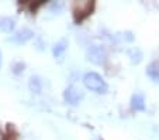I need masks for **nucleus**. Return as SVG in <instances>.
<instances>
[{"mask_svg": "<svg viewBox=\"0 0 159 140\" xmlns=\"http://www.w3.org/2000/svg\"><path fill=\"white\" fill-rule=\"evenodd\" d=\"M83 84L87 89L96 92V94H106L108 91V85L103 79L102 75L96 72H87L83 76Z\"/></svg>", "mask_w": 159, "mask_h": 140, "instance_id": "f257e3e1", "label": "nucleus"}, {"mask_svg": "<svg viewBox=\"0 0 159 140\" xmlns=\"http://www.w3.org/2000/svg\"><path fill=\"white\" fill-rule=\"evenodd\" d=\"M86 58L87 61H90L94 65H102L107 60V51L104 47L102 46H92L87 48L86 51Z\"/></svg>", "mask_w": 159, "mask_h": 140, "instance_id": "f03ea898", "label": "nucleus"}, {"mask_svg": "<svg viewBox=\"0 0 159 140\" xmlns=\"http://www.w3.org/2000/svg\"><path fill=\"white\" fill-rule=\"evenodd\" d=\"M63 99L69 105L75 106V105H78L83 99V92L79 88H76V86H68L65 89V92H63Z\"/></svg>", "mask_w": 159, "mask_h": 140, "instance_id": "7ed1b4c3", "label": "nucleus"}, {"mask_svg": "<svg viewBox=\"0 0 159 140\" xmlns=\"http://www.w3.org/2000/svg\"><path fill=\"white\" fill-rule=\"evenodd\" d=\"M93 9V3L92 2H79L75 4V18L76 22H82L86 16L90 14Z\"/></svg>", "mask_w": 159, "mask_h": 140, "instance_id": "20e7f679", "label": "nucleus"}, {"mask_svg": "<svg viewBox=\"0 0 159 140\" xmlns=\"http://www.w3.org/2000/svg\"><path fill=\"white\" fill-rule=\"evenodd\" d=\"M33 37H34L33 30H30V28H21V30H18L17 33L10 38V41H13V43H16V44H25L27 41H30Z\"/></svg>", "mask_w": 159, "mask_h": 140, "instance_id": "39448f33", "label": "nucleus"}, {"mask_svg": "<svg viewBox=\"0 0 159 140\" xmlns=\"http://www.w3.org/2000/svg\"><path fill=\"white\" fill-rule=\"evenodd\" d=\"M147 75L152 79L153 82L159 84V61H152L147 67Z\"/></svg>", "mask_w": 159, "mask_h": 140, "instance_id": "423d86ee", "label": "nucleus"}, {"mask_svg": "<svg viewBox=\"0 0 159 140\" xmlns=\"http://www.w3.org/2000/svg\"><path fill=\"white\" fill-rule=\"evenodd\" d=\"M16 28V18L13 17H2L0 18V30L4 33H11Z\"/></svg>", "mask_w": 159, "mask_h": 140, "instance_id": "0eeeda50", "label": "nucleus"}, {"mask_svg": "<svg viewBox=\"0 0 159 140\" xmlns=\"http://www.w3.org/2000/svg\"><path fill=\"white\" fill-rule=\"evenodd\" d=\"M131 106L134 110H144L145 109V96L144 94L138 92V94H135L131 99Z\"/></svg>", "mask_w": 159, "mask_h": 140, "instance_id": "6e6552de", "label": "nucleus"}, {"mask_svg": "<svg viewBox=\"0 0 159 140\" xmlns=\"http://www.w3.org/2000/svg\"><path fill=\"white\" fill-rule=\"evenodd\" d=\"M66 48H68V40L62 38L61 41H58V43L54 46V48H52V54H54L55 58H61L63 54H65Z\"/></svg>", "mask_w": 159, "mask_h": 140, "instance_id": "1a4fd4ad", "label": "nucleus"}, {"mask_svg": "<svg viewBox=\"0 0 159 140\" xmlns=\"http://www.w3.org/2000/svg\"><path fill=\"white\" fill-rule=\"evenodd\" d=\"M28 88L33 94H41L42 91V82L38 76H31L30 82H28Z\"/></svg>", "mask_w": 159, "mask_h": 140, "instance_id": "9d476101", "label": "nucleus"}, {"mask_svg": "<svg viewBox=\"0 0 159 140\" xmlns=\"http://www.w3.org/2000/svg\"><path fill=\"white\" fill-rule=\"evenodd\" d=\"M129 58H131L132 64H139L142 61V52L139 48H132L129 51Z\"/></svg>", "mask_w": 159, "mask_h": 140, "instance_id": "9b49d317", "label": "nucleus"}, {"mask_svg": "<svg viewBox=\"0 0 159 140\" xmlns=\"http://www.w3.org/2000/svg\"><path fill=\"white\" fill-rule=\"evenodd\" d=\"M49 10H51L52 13H61L63 10V4L62 3H51V6H49Z\"/></svg>", "mask_w": 159, "mask_h": 140, "instance_id": "f8f14e48", "label": "nucleus"}, {"mask_svg": "<svg viewBox=\"0 0 159 140\" xmlns=\"http://www.w3.org/2000/svg\"><path fill=\"white\" fill-rule=\"evenodd\" d=\"M0 67H2V52H0Z\"/></svg>", "mask_w": 159, "mask_h": 140, "instance_id": "ddd939ff", "label": "nucleus"}, {"mask_svg": "<svg viewBox=\"0 0 159 140\" xmlns=\"http://www.w3.org/2000/svg\"><path fill=\"white\" fill-rule=\"evenodd\" d=\"M93 140H102V139H100V137H94Z\"/></svg>", "mask_w": 159, "mask_h": 140, "instance_id": "4468645a", "label": "nucleus"}]
</instances>
